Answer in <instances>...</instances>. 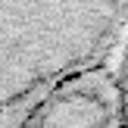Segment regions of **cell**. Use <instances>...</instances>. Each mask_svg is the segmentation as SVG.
I'll return each mask as SVG.
<instances>
[{"label":"cell","mask_w":128,"mask_h":128,"mask_svg":"<svg viewBox=\"0 0 128 128\" xmlns=\"http://www.w3.org/2000/svg\"><path fill=\"white\" fill-rule=\"evenodd\" d=\"M125 22V3L0 6V112L100 69Z\"/></svg>","instance_id":"obj_1"},{"label":"cell","mask_w":128,"mask_h":128,"mask_svg":"<svg viewBox=\"0 0 128 128\" xmlns=\"http://www.w3.org/2000/svg\"><path fill=\"white\" fill-rule=\"evenodd\" d=\"M22 128H128L125 94L103 66L56 84Z\"/></svg>","instance_id":"obj_2"}]
</instances>
